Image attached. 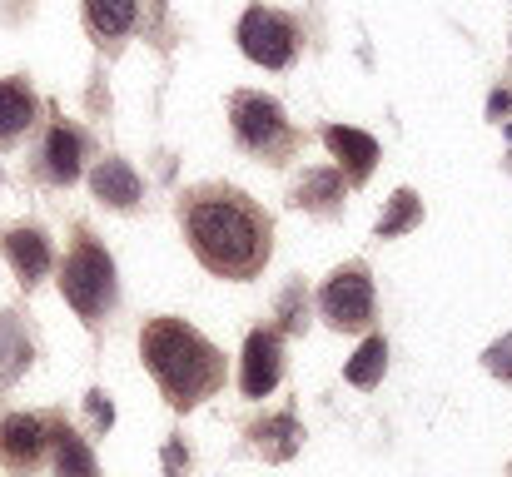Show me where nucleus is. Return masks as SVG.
I'll list each match as a JSON object with an SVG mask.
<instances>
[{"mask_svg":"<svg viewBox=\"0 0 512 477\" xmlns=\"http://www.w3.org/2000/svg\"><path fill=\"white\" fill-rule=\"evenodd\" d=\"M179 229L189 254L214 279H259L274 254V219L234 184H189L179 194Z\"/></svg>","mask_w":512,"mask_h":477,"instance_id":"nucleus-1","label":"nucleus"},{"mask_svg":"<svg viewBox=\"0 0 512 477\" xmlns=\"http://www.w3.org/2000/svg\"><path fill=\"white\" fill-rule=\"evenodd\" d=\"M140 358L150 368V378L160 383V393L170 398V408L189 413L199 408L204 398H214L229 378L224 368V353L184 318L160 314L140 328Z\"/></svg>","mask_w":512,"mask_h":477,"instance_id":"nucleus-2","label":"nucleus"},{"mask_svg":"<svg viewBox=\"0 0 512 477\" xmlns=\"http://www.w3.org/2000/svg\"><path fill=\"white\" fill-rule=\"evenodd\" d=\"M229 130H234L244 155L264 159V164H289L304 150V130L264 90H234L229 95Z\"/></svg>","mask_w":512,"mask_h":477,"instance_id":"nucleus-3","label":"nucleus"},{"mask_svg":"<svg viewBox=\"0 0 512 477\" xmlns=\"http://www.w3.org/2000/svg\"><path fill=\"white\" fill-rule=\"evenodd\" d=\"M60 294H65V304L85 318L90 328L110 314L115 299H120V289H115V259H110V249H105L95 234H85V229L75 234V244H70V254H65V264H60Z\"/></svg>","mask_w":512,"mask_h":477,"instance_id":"nucleus-4","label":"nucleus"},{"mask_svg":"<svg viewBox=\"0 0 512 477\" xmlns=\"http://www.w3.org/2000/svg\"><path fill=\"white\" fill-rule=\"evenodd\" d=\"M234 40H239V50H244L254 65H264V70H289V65L299 60V45H304L299 20L284 15V10H274V5H249V10L239 15Z\"/></svg>","mask_w":512,"mask_h":477,"instance_id":"nucleus-5","label":"nucleus"},{"mask_svg":"<svg viewBox=\"0 0 512 477\" xmlns=\"http://www.w3.org/2000/svg\"><path fill=\"white\" fill-rule=\"evenodd\" d=\"M319 314L329 318L339 333H363L373 323V274L368 264H339L324 289H319Z\"/></svg>","mask_w":512,"mask_h":477,"instance_id":"nucleus-6","label":"nucleus"},{"mask_svg":"<svg viewBox=\"0 0 512 477\" xmlns=\"http://www.w3.org/2000/svg\"><path fill=\"white\" fill-rule=\"evenodd\" d=\"M284 378V338L279 328H249L244 353H239V393L244 398H269Z\"/></svg>","mask_w":512,"mask_h":477,"instance_id":"nucleus-7","label":"nucleus"},{"mask_svg":"<svg viewBox=\"0 0 512 477\" xmlns=\"http://www.w3.org/2000/svg\"><path fill=\"white\" fill-rule=\"evenodd\" d=\"M0 254L10 259V269H15V279L25 289L40 284L55 269V249H50V239H45L40 224H5L0 229Z\"/></svg>","mask_w":512,"mask_h":477,"instance_id":"nucleus-8","label":"nucleus"},{"mask_svg":"<svg viewBox=\"0 0 512 477\" xmlns=\"http://www.w3.org/2000/svg\"><path fill=\"white\" fill-rule=\"evenodd\" d=\"M50 448V428L35 413H5L0 418V463L10 473H35Z\"/></svg>","mask_w":512,"mask_h":477,"instance_id":"nucleus-9","label":"nucleus"},{"mask_svg":"<svg viewBox=\"0 0 512 477\" xmlns=\"http://www.w3.org/2000/svg\"><path fill=\"white\" fill-rule=\"evenodd\" d=\"M35 159H40V179H45V184L70 189V184L80 179V169H85V135H80L75 125L55 120V125L45 130V145H40Z\"/></svg>","mask_w":512,"mask_h":477,"instance_id":"nucleus-10","label":"nucleus"},{"mask_svg":"<svg viewBox=\"0 0 512 477\" xmlns=\"http://www.w3.org/2000/svg\"><path fill=\"white\" fill-rule=\"evenodd\" d=\"M90 194H95L105 209L130 214V209H140V199H145V179L135 174L130 159L105 155V159H95V169H90Z\"/></svg>","mask_w":512,"mask_h":477,"instance_id":"nucleus-11","label":"nucleus"},{"mask_svg":"<svg viewBox=\"0 0 512 477\" xmlns=\"http://www.w3.org/2000/svg\"><path fill=\"white\" fill-rule=\"evenodd\" d=\"M324 135V145H329V155L339 159V174L358 189V184H368V174L378 169V140L368 135V130H353V125H324L319 130Z\"/></svg>","mask_w":512,"mask_h":477,"instance_id":"nucleus-12","label":"nucleus"},{"mask_svg":"<svg viewBox=\"0 0 512 477\" xmlns=\"http://www.w3.org/2000/svg\"><path fill=\"white\" fill-rule=\"evenodd\" d=\"M35 120H40V95L30 90V80L25 75L0 80V150L20 145Z\"/></svg>","mask_w":512,"mask_h":477,"instance_id":"nucleus-13","label":"nucleus"},{"mask_svg":"<svg viewBox=\"0 0 512 477\" xmlns=\"http://www.w3.org/2000/svg\"><path fill=\"white\" fill-rule=\"evenodd\" d=\"M343 194H348V179L339 174V164H334V169H329V164H314V169H304V174L294 179L289 204H294V209H309V214H339Z\"/></svg>","mask_w":512,"mask_h":477,"instance_id":"nucleus-14","label":"nucleus"},{"mask_svg":"<svg viewBox=\"0 0 512 477\" xmlns=\"http://www.w3.org/2000/svg\"><path fill=\"white\" fill-rule=\"evenodd\" d=\"M80 15L95 45H115L140 25V0H80Z\"/></svg>","mask_w":512,"mask_h":477,"instance_id":"nucleus-15","label":"nucleus"},{"mask_svg":"<svg viewBox=\"0 0 512 477\" xmlns=\"http://www.w3.org/2000/svg\"><path fill=\"white\" fill-rule=\"evenodd\" d=\"M249 443L264 453V463H289L304 448V428H299L294 413H274V418H264V423L249 428Z\"/></svg>","mask_w":512,"mask_h":477,"instance_id":"nucleus-16","label":"nucleus"},{"mask_svg":"<svg viewBox=\"0 0 512 477\" xmlns=\"http://www.w3.org/2000/svg\"><path fill=\"white\" fill-rule=\"evenodd\" d=\"M50 448H55V477H100V463L90 453V443L75 428H50Z\"/></svg>","mask_w":512,"mask_h":477,"instance_id":"nucleus-17","label":"nucleus"},{"mask_svg":"<svg viewBox=\"0 0 512 477\" xmlns=\"http://www.w3.org/2000/svg\"><path fill=\"white\" fill-rule=\"evenodd\" d=\"M30 358H35V348H30L20 318L0 314V383H15V378L30 368Z\"/></svg>","mask_w":512,"mask_h":477,"instance_id":"nucleus-18","label":"nucleus"},{"mask_svg":"<svg viewBox=\"0 0 512 477\" xmlns=\"http://www.w3.org/2000/svg\"><path fill=\"white\" fill-rule=\"evenodd\" d=\"M383 368H388V343H383V333H368L363 348L343 363V378H348L353 388H378Z\"/></svg>","mask_w":512,"mask_h":477,"instance_id":"nucleus-19","label":"nucleus"},{"mask_svg":"<svg viewBox=\"0 0 512 477\" xmlns=\"http://www.w3.org/2000/svg\"><path fill=\"white\" fill-rule=\"evenodd\" d=\"M418 224H423V199L413 189H393L388 209L378 214V239H398V234H408Z\"/></svg>","mask_w":512,"mask_h":477,"instance_id":"nucleus-20","label":"nucleus"},{"mask_svg":"<svg viewBox=\"0 0 512 477\" xmlns=\"http://www.w3.org/2000/svg\"><path fill=\"white\" fill-rule=\"evenodd\" d=\"M279 318H284V333H304L309 323V299H304V284H289L279 294Z\"/></svg>","mask_w":512,"mask_h":477,"instance_id":"nucleus-21","label":"nucleus"},{"mask_svg":"<svg viewBox=\"0 0 512 477\" xmlns=\"http://www.w3.org/2000/svg\"><path fill=\"white\" fill-rule=\"evenodd\" d=\"M85 413H90L95 433H110V428H115V403H110V393L90 388V393H85Z\"/></svg>","mask_w":512,"mask_h":477,"instance_id":"nucleus-22","label":"nucleus"},{"mask_svg":"<svg viewBox=\"0 0 512 477\" xmlns=\"http://www.w3.org/2000/svg\"><path fill=\"white\" fill-rule=\"evenodd\" d=\"M483 363H488V373H498V378H508L512 383V333L508 338H498V343L483 353Z\"/></svg>","mask_w":512,"mask_h":477,"instance_id":"nucleus-23","label":"nucleus"},{"mask_svg":"<svg viewBox=\"0 0 512 477\" xmlns=\"http://www.w3.org/2000/svg\"><path fill=\"white\" fill-rule=\"evenodd\" d=\"M184 473H189V448L179 438H170L165 443V477H184Z\"/></svg>","mask_w":512,"mask_h":477,"instance_id":"nucleus-24","label":"nucleus"},{"mask_svg":"<svg viewBox=\"0 0 512 477\" xmlns=\"http://www.w3.org/2000/svg\"><path fill=\"white\" fill-rule=\"evenodd\" d=\"M512 110V90H493V95H488V120H498V125H503V115H508Z\"/></svg>","mask_w":512,"mask_h":477,"instance_id":"nucleus-25","label":"nucleus"},{"mask_svg":"<svg viewBox=\"0 0 512 477\" xmlns=\"http://www.w3.org/2000/svg\"><path fill=\"white\" fill-rule=\"evenodd\" d=\"M508 145H512V125H508Z\"/></svg>","mask_w":512,"mask_h":477,"instance_id":"nucleus-26","label":"nucleus"},{"mask_svg":"<svg viewBox=\"0 0 512 477\" xmlns=\"http://www.w3.org/2000/svg\"><path fill=\"white\" fill-rule=\"evenodd\" d=\"M155 5H165V0H155Z\"/></svg>","mask_w":512,"mask_h":477,"instance_id":"nucleus-27","label":"nucleus"},{"mask_svg":"<svg viewBox=\"0 0 512 477\" xmlns=\"http://www.w3.org/2000/svg\"><path fill=\"white\" fill-rule=\"evenodd\" d=\"M508 164H512V159H508Z\"/></svg>","mask_w":512,"mask_h":477,"instance_id":"nucleus-28","label":"nucleus"}]
</instances>
